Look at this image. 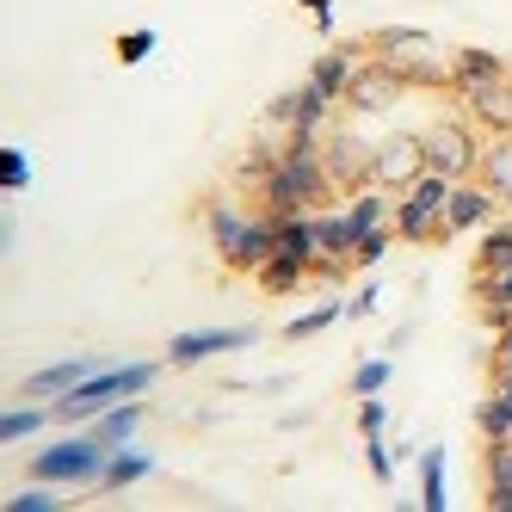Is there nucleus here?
Here are the masks:
<instances>
[{
    "label": "nucleus",
    "instance_id": "obj_1",
    "mask_svg": "<svg viewBox=\"0 0 512 512\" xmlns=\"http://www.w3.org/2000/svg\"><path fill=\"white\" fill-rule=\"evenodd\" d=\"M334 179H327V161H321V130H284V149H278V167L266 179V216H309Z\"/></svg>",
    "mask_w": 512,
    "mask_h": 512
},
{
    "label": "nucleus",
    "instance_id": "obj_2",
    "mask_svg": "<svg viewBox=\"0 0 512 512\" xmlns=\"http://www.w3.org/2000/svg\"><path fill=\"white\" fill-rule=\"evenodd\" d=\"M155 383V364H99V371L81 383V389H68L56 395V420H99L105 408H118L124 395H142Z\"/></svg>",
    "mask_w": 512,
    "mask_h": 512
},
{
    "label": "nucleus",
    "instance_id": "obj_3",
    "mask_svg": "<svg viewBox=\"0 0 512 512\" xmlns=\"http://www.w3.org/2000/svg\"><path fill=\"white\" fill-rule=\"evenodd\" d=\"M105 463H112V451L99 445V438H62V445H44L38 457H31V482H99Z\"/></svg>",
    "mask_w": 512,
    "mask_h": 512
},
{
    "label": "nucleus",
    "instance_id": "obj_4",
    "mask_svg": "<svg viewBox=\"0 0 512 512\" xmlns=\"http://www.w3.org/2000/svg\"><path fill=\"white\" fill-rule=\"evenodd\" d=\"M420 149H426V173H445V179H475V161H482V142H475V130L457 124V118L426 124Z\"/></svg>",
    "mask_w": 512,
    "mask_h": 512
},
{
    "label": "nucleus",
    "instance_id": "obj_5",
    "mask_svg": "<svg viewBox=\"0 0 512 512\" xmlns=\"http://www.w3.org/2000/svg\"><path fill=\"white\" fill-rule=\"evenodd\" d=\"M420 173H426V149H420V136H408V130L383 136L371 149V186H383V192H408Z\"/></svg>",
    "mask_w": 512,
    "mask_h": 512
},
{
    "label": "nucleus",
    "instance_id": "obj_6",
    "mask_svg": "<svg viewBox=\"0 0 512 512\" xmlns=\"http://www.w3.org/2000/svg\"><path fill=\"white\" fill-rule=\"evenodd\" d=\"M371 149H377V142H364V136H352V130H340V136H327V142H321V161H327V179H334V192L371 186Z\"/></svg>",
    "mask_w": 512,
    "mask_h": 512
},
{
    "label": "nucleus",
    "instance_id": "obj_7",
    "mask_svg": "<svg viewBox=\"0 0 512 512\" xmlns=\"http://www.w3.org/2000/svg\"><path fill=\"white\" fill-rule=\"evenodd\" d=\"M463 99V112L482 124L488 136H506L512 130V75L506 81H469V87H451Z\"/></svg>",
    "mask_w": 512,
    "mask_h": 512
},
{
    "label": "nucleus",
    "instance_id": "obj_8",
    "mask_svg": "<svg viewBox=\"0 0 512 512\" xmlns=\"http://www.w3.org/2000/svg\"><path fill=\"white\" fill-rule=\"evenodd\" d=\"M401 93H408V81H401L389 62H358V75L346 87V105L352 112H389Z\"/></svg>",
    "mask_w": 512,
    "mask_h": 512
},
{
    "label": "nucleus",
    "instance_id": "obj_9",
    "mask_svg": "<svg viewBox=\"0 0 512 512\" xmlns=\"http://www.w3.org/2000/svg\"><path fill=\"white\" fill-rule=\"evenodd\" d=\"M494 216H500V198L482 186V179H457V186H451V198H445V229H451V235L488 229Z\"/></svg>",
    "mask_w": 512,
    "mask_h": 512
},
{
    "label": "nucleus",
    "instance_id": "obj_10",
    "mask_svg": "<svg viewBox=\"0 0 512 512\" xmlns=\"http://www.w3.org/2000/svg\"><path fill=\"white\" fill-rule=\"evenodd\" d=\"M235 346H253V327H198V334H173L167 358L173 364H204V358L235 352Z\"/></svg>",
    "mask_w": 512,
    "mask_h": 512
},
{
    "label": "nucleus",
    "instance_id": "obj_11",
    "mask_svg": "<svg viewBox=\"0 0 512 512\" xmlns=\"http://www.w3.org/2000/svg\"><path fill=\"white\" fill-rule=\"evenodd\" d=\"M272 253H278V216H247L241 235L223 247V260H229L235 272H260Z\"/></svg>",
    "mask_w": 512,
    "mask_h": 512
},
{
    "label": "nucleus",
    "instance_id": "obj_12",
    "mask_svg": "<svg viewBox=\"0 0 512 512\" xmlns=\"http://www.w3.org/2000/svg\"><path fill=\"white\" fill-rule=\"evenodd\" d=\"M327 112H334V99H327L315 81H303L297 93H278L266 118H272V124H284V130H321V124H327Z\"/></svg>",
    "mask_w": 512,
    "mask_h": 512
},
{
    "label": "nucleus",
    "instance_id": "obj_13",
    "mask_svg": "<svg viewBox=\"0 0 512 512\" xmlns=\"http://www.w3.org/2000/svg\"><path fill=\"white\" fill-rule=\"evenodd\" d=\"M475 179L506 204V216H512V130L506 136H488L482 142V161H475Z\"/></svg>",
    "mask_w": 512,
    "mask_h": 512
},
{
    "label": "nucleus",
    "instance_id": "obj_14",
    "mask_svg": "<svg viewBox=\"0 0 512 512\" xmlns=\"http://www.w3.org/2000/svg\"><path fill=\"white\" fill-rule=\"evenodd\" d=\"M93 371H99L93 358H62V364H50V371H31L19 383V395H68V389H81Z\"/></svg>",
    "mask_w": 512,
    "mask_h": 512
},
{
    "label": "nucleus",
    "instance_id": "obj_15",
    "mask_svg": "<svg viewBox=\"0 0 512 512\" xmlns=\"http://www.w3.org/2000/svg\"><path fill=\"white\" fill-rule=\"evenodd\" d=\"M352 75H358V44H346V50H327V56H315V68H309V81L327 93V99H346V87H352Z\"/></svg>",
    "mask_w": 512,
    "mask_h": 512
},
{
    "label": "nucleus",
    "instance_id": "obj_16",
    "mask_svg": "<svg viewBox=\"0 0 512 512\" xmlns=\"http://www.w3.org/2000/svg\"><path fill=\"white\" fill-rule=\"evenodd\" d=\"M506 75H512V62L494 56V50H475V44L451 50V87H469V81H506Z\"/></svg>",
    "mask_w": 512,
    "mask_h": 512
},
{
    "label": "nucleus",
    "instance_id": "obj_17",
    "mask_svg": "<svg viewBox=\"0 0 512 512\" xmlns=\"http://www.w3.org/2000/svg\"><path fill=\"white\" fill-rule=\"evenodd\" d=\"M136 426H142V408H136V401H118V408H105V414L93 420L87 438H99L105 451H118V445H130V438H136Z\"/></svg>",
    "mask_w": 512,
    "mask_h": 512
},
{
    "label": "nucleus",
    "instance_id": "obj_18",
    "mask_svg": "<svg viewBox=\"0 0 512 512\" xmlns=\"http://www.w3.org/2000/svg\"><path fill=\"white\" fill-rule=\"evenodd\" d=\"M278 253H290V260H303L315 272L321 247H315V216H278Z\"/></svg>",
    "mask_w": 512,
    "mask_h": 512
},
{
    "label": "nucleus",
    "instance_id": "obj_19",
    "mask_svg": "<svg viewBox=\"0 0 512 512\" xmlns=\"http://www.w3.org/2000/svg\"><path fill=\"white\" fill-rule=\"evenodd\" d=\"M383 216H389V192H383V186H358V192H352V204H346L352 235H371Z\"/></svg>",
    "mask_w": 512,
    "mask_h": 512
},
{
    "label": "nucleus",
    "instance_id": "obj_20",
    "mask_svg": "<svg viewBox=\"0 0 512 512\" xmlns=\"http://www.w3.org/2000/svg\"><path fill=\"white\" fill-rule=\"evenodd\" d=\"M420 506L426 512H445L451 506V494H445V451H438V445L420 451Z\"/></svg>",
    "mask_w": 512,
    "mask_h": 512
},
{
    "label": "nucleus",
    "instance_id": "obj_21",
    "mask_svg": "<svg viewBox=\"0 0 512 512\" xmlns=\"http://www.w3.org/2000/svg\"><path fill=\"white\" fill-rule=\"evenodd\" d=\"M512 266V216L500 223H488V235H482V247H475V272H506Z\"/></svg>",
    "mask_w": 512,
    "mask_h": 512
},
{
    "label": "nucleus",
    "instance_id": "obj_22",
    "mask_svg": "<svg viewBox=\"0 0 512 512\" xmlns=\"http://www.w3.org/2000/svg\"><path fill=\"white\" fill-rule=\"evenodd\" d=\"M278 149H284V142H253V149L235 161V186H260L266 192V179H272V167H278Z\"/></svg>",
    "mask_w": 512,
    "mask_h": 512
},
{
    "label": "nucleus",
    "instance_id": "obj_23",
    "mask_svg": "<svg viewBox=\"0 0 512 512\" xmlns=\"http://www.w3.org/2000/svg\"><path fill=\"white\" fill-rule=\"evenodd\" d=\"M149 469H155V463L142 457V451H112V463H105V475H99V488H105V494H124V488L142 482Z\"/></svg>",
    "mask_w": 512,
    "mask_h": 512
},
{
    "label": "nucleus",
    "instance_id": "obj_24",
    "mask_svg": "<svg viewBox=\"0 0 512 512\" xmlns=\"http://www.w3.org/2000/svg\"><path fill=\"white\" fill-rule=\"evenodd\" d=\"M253 278H260V290H297V284H309L315 272H309L303 260H290V253H272V260L253 272Z\"/></svg>",
    "mask_w": 512,
    "mask_h": 512
},
{
    "label": "nucleus",
    "instance_id": "obj_25",
    "mask_svg": "<svg viewBox=\"0 0 512 512\" xmlns=\"http://www.w3.org/2000/svg\"><path fill=\"white\" fill-rule=\"evenodd\" d=\"M241 223H247V216H241L229 198H210V241H216V253H223V247L241 235Z\"/></svg>",
    "mask_w": 512,
    "mask_h": 512
},
{
    "label": "nucleus",
    "instance_id": "obj_26",
    "mask_svg": "<svg viewBox=\"0 0 512 512\" xmlns=\"http://www.w3.org/2000/svg\"><path fill=\"white\" fill-rule=\"evenodd\" d=\"M482 475H488V488H512V438H488Z\"/></svg>",
    "mask_w": 512,
    "mask_h": 512
},
{
    "label": "nucleus",
    "instance_id": "obj_27",
    "mask_svg": "<svg viewBox=\"0 0 512 512\" xmlns=\"http://www.w3.org/2000/svg\"><path fill=\"white\" fill-rule=\"evenodd\" d=\"M475 426H482V438H512V408L488 389V401L475 408Z\"/></svg>",
    "mask_w": 512,
    "mask_h": 512
},
{
    "label": "nucleus",
    "instance_id": "obj_28",
    "mask_svg": "<svg viewBox=\"0 0 512 512\" xmlns=\"http://www.w3.org/2000/svg\"><path fill=\"white\" fill-rule=\"evenodd\" d=\"M389 377H395V364H389V358H364L358 371H352V395H383Z\"/></svg>",
    "mask_w": 512,
    "mask_h": 512
},
{
    "label": "nucleus",
    "instance_id": "obj_29",
    "mask_svg": "<svg viewBox=\"0 0 512 512\" xmlns=\"http://www.w3.org/2000/svg\"><path fill=\"white\" fill-rule=\"evenodd\" d=\"M340 315H346V303H321V309H309V315H297V321H290V327H284V334H290V340H309V334H321V327H334Z\"/></svg>",
    "mask_w": 512,
    "mask_h": 512
},
{
    "label": "nucleus",
    "instance_id": "obj_30",
    "mask_svg": "<svg viewBox=\"0 0 512 512\" xmlns=\"http://www.w3.org/2000/svg\"><path fill=\"white\" fill-rule=\"evenodd\" d=\"M31 432H44V408H7L0 414V438H31Z\"/></svg>",
    "mask_w": 512,
    "mask_h": 512
},
{
    "label": "nucleus",
    "instance_id": "obj_31",
    "mask_svg": "<svg viewBox=\"0 0 512 512\" xmlns=\"http://www.w3.org/2000/svg\"><path fill=\"white\" fill-rule=\"evenodd\" d=\"M475 297L512 309V266H506V272H475Z\"/></svg>",
    "mask_w": 512,
    "mask_h": 512
},
{
    "label": "nucleus",
    "instance_id": "obj_32",
    "mask_svg": "<svg viewBox=\"0 0 512 512\" xmlns=\"http://www.w3.org/2000/svg\"><path fill=\"white\" fill-rule=\"evenodd\" d=\"M408 44H426L420 25H383V31H371V50H408Z\"/></svg>",
    "mask_w": 512,
    "mask_h": 512
},
{
    "label": "nucleus",
    "instance_id": "obj_33",
    "mask_svg": "<svg viewBox=\"0 0 512 512\" xmlns=\"http://www.w3.org/2000/svg\"><path fill=\"white\" fill-rule=\"evenodd\" d=\"M0 186H7V192H25L31 186V161L19 149H0Z\"/></svg>",
    "mask_w": 512,
    "mask_h": 512
},
{
    "label": "nucleus",
    "instance_id": "obj_34",
    "mask_svg": "<svg viewBox=\"0 0 512 512\" xmlns=\"http://www.w3.org/2000/svg\"><path fill=\"white\" fill-rule=\"evenodd\" d=\"M364 463H371L377 482H395V457H389V445H383V432H364Z\"/></svg>",
    "mask_w": 512,
    "mask_h": 512
},
{
    "label": "nucleus",
    "instance_id": "obj_35",
    "mask_svg": "<svg viewBox=\"0 0 512 512\" xmlns=\"http://www.w3.org/2000/svg\"><path fill=\"white\" fill-rule=\"evenodd\" d=\"M389 241H395V235H389L383 223H377L371 235H358V247H352V266H377L383 253H389Z\"/></svg>",
    "mask_w": 512,
    "mask_h": 512
},
{
    "label": "nucleus",
    "instance_id": "obj_36",
    "mask_svg": "<svg viewBox=\"0 0 512 512\" xmlns=\"http://www.w3.org/2000/svg\"><path fill=\"white\" fill-rule=\"evenodd\" d=\"M56 506H62V494H44V488H25L7 500V512H56Z\"/></svg>",
    "mask_w": 512,
    "mask_h": 512
},
{
    "label": "nucleus",
    "instance_id": "obj_37",
    "mask_svg": "<svg viewBox=\"0 0 512 512\" xmlns=\"http://www.w3.org/2000/svg\"><path fill=\"white\" fill-rule=\"evenodd\" d=\"M149 50H155V31H124V38H118V56L124 62H142Z\"/></svg>",
    "mask_w": 512,
    "mask_h": 512
},
{
    "label": "nucleus",
    "instance_id": "obj_38",
    "mask_svg": "<svg viewBox=\"0 0 512 512\" xmlns=\"http://www.w3.org/2000/svg\"><path fill=\"white\" fill-rule=\"evenodd\" d=\"M494 377H512V327L494 334Z\"/></svg>",
    "mask_w": 512,
    "mask_h": 512
},
{
    "label": "nucleus",
    "instance_id": "obj_39",
    "mask_svg": "<svg viewBox=\"0 0 512 512\" xmlns=\"http://www.w3.org/2000/svg\"><path fill=\"white\" fill-rule=\"evenodd\" d=\"M383 420H389V408H383L377 395H364V408H358V426H364V432H383Z\"/></svg>",
    "mask_w": 512,
    "mask_h": 512
},
{
    "label": "nucleus",
    "instance_id": "obj_40",
    "mask_svg": "<svg viewBox=\"0 0 512 512\" xmlns=\"http://www.w3.org/2000/svg\"><path fill=\"white\" fill-rule=\"evenodd\" d=\"M377 297H383V290H377V284H364L358 297L346 303V321H358V315H371V309H377Z\"/></svg>",
    "mask_w": 512,
    "mask_h": 512
},
{
    "label": "nucleus",
    "instance_id": "obj_41",
    "mask_svg": "<svg viewBox=\"0 0 512 512\" xmlns=\"http://www.w3.org/2000/svg\"><path fill=\"white\" fill-rule=\"evenodd\" d=\"M303 7L315 13V25H321V31H334V7H327V0H303Z\"/></svg>",
    "mask_w": 512,
    "mask_h": 512
},
{
    "label": "nucleus",
    "instance_id": "obj_42",
    "mask_svg": "<svg viewBox=\"0 0 512 512\" xmlns=\"http://www.w3.org/2000/svg\"><path fill=\"white\" fill-rule=\"evenodd\" d=\"M494 395H500L506 408H512V377H494Z\"/></svg>",
    "mask_w": 512,
    "mask_h": 512
}]
</instances>
